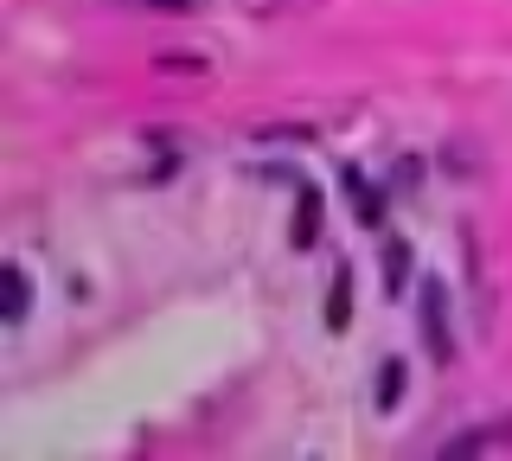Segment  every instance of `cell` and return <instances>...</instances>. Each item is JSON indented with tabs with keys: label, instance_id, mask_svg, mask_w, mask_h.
I'll use <instances>...</instances> for the list:
<instances>
[{
	"label": "cell",
	"instance_id": "6da1fadb",
	"mask_svg": "<svg viewBox=\"0 0 512 461\" xmlns=\"http://www.w3.org/2000/svg\"><path fill=\"white\" fill-rule=\"evenodd\" d=\"M416 321H423L429 365H455V321H448V289H442L436 276L416 282Z\"/></svg>",
	"mask_w": 512,
	"mask_h": 461
},
{
	"label": "cell",
	"instance_id": "7a4b0ae2",
	"mask_svg": "<svg viewBox=\"0 0 512 461\" xmlns=\"http://www.w3.org/2000/svg\"><path fill=\"white\" fill-rule=\"evenodd\" d=\"M340 186H346V199H352V218H359L365 231H378V225H384V193H378L372 180H365L359 167H346V173H340Z\"/></svg>",
	"mask_w": 512,
	"mask_h": 461
},
{
	"label": "cell",
	"instance_id": "3957f363",
	"mask_svg": "<svg viewBox=\"0 0 512 461\" xmlns=\"http://www.w3.org/2000/svg\"><path fill=\"white\" fill-rule=\"evenodd\" d=\"M26 314H32V282H26L20 263H7V269H0V321L26 327Z\"/></svg>",
	"mask_w": 512,
	"mask_h": 461
},
{
	"label": "cell",
	"instance_id": "277c9868",
	"mask_svg": "<svg viewBox=\"0 0 512 461\" xmlns=\"http://www.w3.org/2000/svg\"><path fill=\"white\" fill-rule=\"evenodd\" d=\"M320 218H327L320 193H314V186H301V199H295V231H288V244H295V250H314V244H320Z\"/></svg>",
	"mask_w": 512,
	"mask_h": 461
},
{
	"label": "cell",
	"instance_id": "5b68a950",
	"mask_svg": "<svg viewBox=\"0 0 512 461\" xmlns=\"http://www.w3.org/2000/svg\"><path fill=\"white\" fill-rule=\"evenodd\" d=\"M352 327V263L333 269V289H327V333Z\"/></svg>",
	"mask_w": 512,
	"mask_h": 461
},
{
	"label": "cell",
	"instance_id": "8992f818",
	"mask_svg": "<svg viewBox=\"0 0 512 461\" xmlns=\"http://www.w3.org/2000/svg\"><path fill=\"white\" fill-rule=\"evenodd\" d=\"M384 295H391V301L410 295V244H404V237L384 244Z\"/></svg>",
	"mask_w": 512,
	"mask_h": 461
},
{
	"label": "cell",
	"instance_id": "52a82bcc",
	"mask_svg": "<svg viewBox=\"0 0 512 461\" xmlns=\"http://www.w3.org/2000/svg\"><path fill=\"white\" fill-rule=\"evenodd\" d=\"M404 385H410V372H404V359H384L378 365V391H372V404H378V417H391L397 404H404Z\"/></svg>",
	"mask_w": 512,
	"mask_h": 461
},
{
	"label": "cell",
	"instance_id": "ba28073f",
	"mask_svg": "<svg viewBox=\"0 0 512 461\" xmlns=\"http://www.w3.org/2000/svg\"><path fill=\"white\" fill-rule=\"evenodd\" d=\"M493 442H512V417L506 423H487V429H468V436H461V442H448V461H455V455H480V449H493Z\"/></svg>",
	"mask_w": 512,
	"mask_h": 461
},
{
	"label": "cell",
	"instance_id": "9c48e42d",
	"mask_svg": "<svg viewBox=\"0 0 512 461\" xmlns=\"http://www.w3.org/2000/svg\"><path fill=\"white\" fill-rule=\"evenodd\" d=\"M416 186H423V161H397V173H391V193H416Z\"/></svg>",
	"mask_w": 512,
	"mask_h": 461
}]
</instances>
